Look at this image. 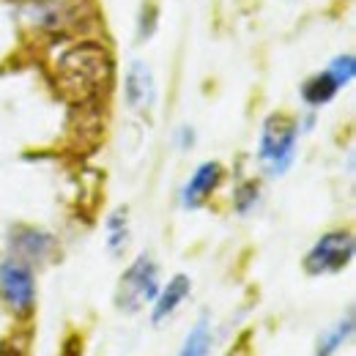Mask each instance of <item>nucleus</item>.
<instances>
[{"label": "nucleus", "instance_id": "f257e3e1", "mask_svg": "<svg viewBox=\"0 0 356 356\" xmlns=\"http://www.w3.org/2000/svg\"><path fill=\"white\" fill-rule=\"evenodd\" d=\"M107 77H110V63L104 49L80 47L60 60V83L77 99L96 93L102 88V83H107Z\"/></svg>", "mask_w": 356, "mask_h": 356}, {"label": "nucleus", "instance_id": "f03ea898", "mask_svg": "<svg viewBox=\"0 0 356 356\" xmlns=\"http://www.w3.org/2000/svg\"><path fill=\"white\" fill-rule=\"evenodd\" d=\"M296 137H299L296 124L285 115H271L264 124L258 156L268 176H282L291 168L293 154H296Z\"/></svg>", "mask_w": 356, "mask_h": 356}, {"label": "nucleus", "instance_id": "7ed1b4c3", "mask_svg": "<svg viewBox=\"0 0 356 356\" xmlns=\"http://www.w3.org/2000/svg\"><path fill=\"white\" fill-rule=\"evenodd\" d=\"M159 293V280H156V264L148 255H140L132 266L127 268V274L121 277L118 285V307L127 312H137L143 305L154 302Z\"/></svg>", "mask_w": 356, "mask_h": 356}, {"label": "nucleus", "instance_id": "20e7f679", "mask_svg": "<svg viewBox=\"0 0 356 356\" xmlns=\"http://www.w3.org/2000/svg\"><path fill=\"white\" fill-rule=\"evenodd\" d=\"M351 258H354V236L348 230H332L315 241V247L305 258V268L312 277L334 274L348 266Z\"/></svg>", "mask_w": 356, "mask_h": 356}, {"label": "nucleus", "instance_id": "39448f33", "mask_svg": "<svg viewBox=\"0 0 356 356\" xmlns=\"http://www.w3.org/2000/svg\"><path fill=\"white\" fill-rule=\"evenodd\" d=\"M33 274L22 258H8L0 264V296L14 315H28L33 310Z\"/></svg>", "mask_w": 356, "mask_h": 356}, {"label": "nucleus", "instance_id": "423d86ee", "mask_svg": "<svg viewBox=\"0 0 356 356\" xmlns=\"http://www.w3.org/2000/svg\"><path fill=\"white\" fill-rule=\"evenodd\" d=\"M220 178H222V168H220L217 162H203V165L195 170V176L189 178L186 186H184V195H181L184 206H186V209H197V206H203L206 197L217 189Z\"/></svg>", "mask_w": 356, "mask_h": 356}, {"label": "nucleus", "instance_id": "0eeeda50", "mask_svg": "<svg viewBox=\"0 0 356 356\" xmlns=\"http://www.w3.org/2000/svg\"><path fill=\"white\" fill-rule=\"evenodd\" d=\"M124 90H127V102H129L132 110L151 107V102H154V77H151V69L143 60H134L129 66Z\"/></svg>", "mask_w": 356, "mask_h": 356}, {"label": "nucleus", "instance_id": "6e6552de", "mask_svg": "<svg viewBox=\"0 0 356 356\" xmlns=\"http://www.w3.org/2000/svg\"><path fill=\"white\" fill-rule=\"evenodd\" d=\"M189 288H192V282H189V277H184V274H176L170 282H168V288L162 291V293H156V305H154V323H159V321H165L170 312H176V307L189 296Z\"/></svg>", "mask_w": 356, "mask_h": 356}, {"label": "nucleus", "instance_id": "1a4fd4ad", "mask_svg": "<svg viewBox=\"0 0 356 356\" xmlns=\"http://www.w3.org/2000/svg\"><path fill=\"white\" fill-rule=\"evenodd\" d=\"M337 90H340V86L334 83V77H332L329 72H321V74L310 77V80L302 86V99H305L310 107H321V104H329Z\"/></svg>", "mask_w": 356, "mask_h": 356}, {"label": "nucleus", "instance_id": "9d476101", "mask_svg": "<svg viewBox=\"0 0 356 356\" xmlns=\"http://www.w3.org/2000/svg\"><path fill=\"white\" fill-rule=\"evenodd\" d=\"M17 250L22 258L28 261H36V258H44L47 250L52 247V238L47 233H39V230H19L17 238H14Z\"/></svg>", "mask_w": 356, "mask_h": 356}, {"label": "nucleus", "instance_id": "9b49d317", "mask_svg": "<svg viewBox=\"0 0 356 356\" xmlns=\"http://www.w3.org/2000/svg\"><path fill=\"white\" fill-rule=\"evenodd\" d=\"M351 332H354V312H348L346 321H340L334 329H329V332L321 334V340H318V356H332L337 348H343V343L351 337Z\"/></svg>", "mask_w": 356, "mask_h": 356}, {"label": "nucleus", "instance_id": "f8f14e48", "mask_svg": "<svg viewBox=\"0 0 356 356\" xmlns=\"http://www.w3.org/2000/svg\"><path fill=\"white\" fill-rule=\"evenodd\" d=\"M209 348H211V329H209V321H197L192 326V332L186 334L184 340V348L178 356H209Z\"/></svg>", "mask_w": 356, "mask_h": 356}, {"label": "nucleus", "instance_id": "ddd939ff", "mask_svg": "<svg viewBox=\"0 0 356 356\" xmlns=\"http://www.w3.org/2000/svg\"><path fill=\"white\" fill-rule=\"evenodd\" d=\"M107 244L113 252L124 250L127 247V238H129V225H127V211H115L110 220H107Z\"/></svg>", "mask_w": 356, "mask_h": 356}, {"label": "nucleus", "instance_id": "4468645a", "mask_svg": "<svg viewBox=\"0 0 356 356\" xmlns=\"http://www.w3.org/2000/svg\"><path fill=\"white\" fill-rule=\"evenodd\" d=\"M332 77H334V83L343 88L346 83H351L354 80V72H356V60L354 55H340V58H334L332 63H329V69H326Z\"/></svg>", "mask_w": 356, "mask_h": 356}, {"label": "nucleus", "instance_id": "2eb2a0df", "mask_svg": "<svg viewBox=\"0 0 356 356\" xmlns=\"http://www.w3.org/2000/svg\"><path fill=\"white\" fill-rule=\"evenodd\" d=\"M258 200V186L255 184H244L241 189H238V197H236V206H238V211L241 214H247L250 211V206Z\"/></svg>", "mask_w": 356, "mask_h": 356}, {"label": "nucleus", "instance_id": "dca6fc26", "mask_svg": "<svg viewBox=\"0 0 356 356\" xmlns=\"http://www.w3.org/2000/svg\"><path fill=\"white\" fill-rule=\"evenodd\" d=\"M0 356H28L19 346L14 343H0Z\"/></svg>", "mask_w": 356, "mask_h": 356}]
</instances>
